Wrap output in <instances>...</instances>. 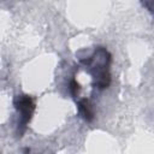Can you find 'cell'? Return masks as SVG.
I'll use <instances>...</instances> for the list:
<instances>
[{
  "label": "cell",
  "instance_id": "1",
  "mask_svg": "<svg viewBox=\"0 0 154 154\" xmlns=\"http://www.w3.org/2000/svg\"><path fill=\"white\" fill-rule=\"evenodd\" d=\"M111 61H112V55L105 47H96L91 57L81 60V64H83L84 67L93 76L94 87L99 89L108 88L111 83V73H109Z\"/></svg>",
  "mask_w": 154,
  "mask_h": 154
},
{
  "label": "cell",
  "instance_id": "2",
  "mask_svg": "<svg viewBox=\"0 0 154 154\" xmlns=\"http://www.w3.org/2000/svg\"><path fill=\"white\" fill-rule=\"evenodd\" d=\"M14 108L20 114L19 122H18V136H22L23 132L26 129V125L32 118L34 111H35V100L26 94H19L16 95L13 100Z\"/></svg>",
  "mask_w": 154,
  "mask_h": 154
},
{
  "label": "cell",
  "instance_id": "3",
  "mask_svg": "<svg viewBox=\"0 0 154 154\" xmlns=\"http://www.w3.org/2000/svg\"><path fill=\"white\" fill-rule=\"evenodd\" d=\"M77 106H78V113L81 114V117H82L85 122L90 123V122L94 120V118H95L94 108H93V105L90 103V101H89L88 99H85V97L81 99V100L77 102Z\"/></svg>",
  "mask_w": 154,
  "mask_h": 154
},
{
  "label": "cell",
  "instance_id": "4",
  "mask_svg": "<svg viewBox=\"0 0 154 154\" xmlns=\"http://www.w3.org/2000/svg\"><path fill=\"white\" fill-rule=\"evenodd\" d=\"M70 91L72 94V96L76 99L78 95H79V91H81V84L76 81V79H72L70 82Z\"/></svg>",
  "mask_w": 154,
  "mask_h": 154
}]
</instances>
